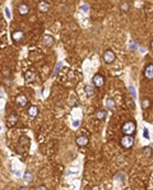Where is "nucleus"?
<instances>
[{"label":"nucleus","mask_w":153,"mask_h":190,"mask_svg":"<svg viewBox=\"0 0 153 190\" xmlns=\"http://www.w3.org/2000/svg\"><path fill=\"white\" fill-rule=\"evenodd\" d=\"M122 133L124 135H133L136 130V125L134 121H126V123L122 124Z\"/></svg>","instance_id":"f257e3e1"},{"label":"nucleus","mask_w":153,"mask_h":190,"mask_svg":"<svg viewBox=\"0 0 153 190\" xmlns=\"http://www.w3.org/2000/svg\"><path fill=\"white\" fill-rule=\"evenodd\" d=\"M120 144H121L122 148H132L133 144H134V138L132 135H124L120 140Z\"/></svg>","instance_id":"f03ea898"},{"label":"nucleus","mask_w":153,"mask_h":190,"mask_svg":"<svg viewBox=\"0 0 153 190\" xmlns=\"http://www.w3.org/2000/svg\"><path fill=\"white\" fill-rule=\"evenodd\" d=\"M102 57H103V61H105L106 64H111V63H114L115 59H116V56H115L112 50H106L103 52Z\"/></svg>","instance_id":"7ed1b4c3"},{"label":"nucleus","mask_w":153,"mask_h":190,"mask_svg":"<svg viewBox=\"0 0 153 190\" xmlns=\"http://www.w3.org/2000/svg\"><path fill=\"white\" fill-rule=\"evenodd\" d=\"M92 83H93L94 87L101 88L105 84V78H103L101 74H96V75H93V78H92Z\"/></svg>","instance_id":"20e7f679"},{"label":"nucleus","mask_w":153,"mask_h":190,"mask_svg":"<svg viewBox=\"0 0 153 190\" xmlns=\"http://www.w3.org/2000/svg\"><path fill=\"white\" fill-rule=\"evenodd\" d=\"M17 123H18V115L15 114V112H12V114L8 115V117H7V125L9 126V128L14 126Z\"/></svg>","instance_id":"39448f33"},{"label":"nucleus","mask_w":153,"mask_h":190,"mask_svg":"<svg viewBox=\"0 0 153 190\" xmlns=\"http://www.w3.org/2000/svg\"><path fill=\"white\" fill-rule=\"evenodd\" d=\"M144 77H146L148 81H153V63L146 65L144 68Z\"/></svg>","instance_id":"423d86ee"},{"label":"nucleus","mask_w":153,"mask_h":190,"mask_svg":"<svg viewBox=\"0 0 153 190\" xmlns=\"http://www.w3.org/2000/svg\"><path fill=\"white\" fill-rule=\"evenodd\" d=\"M19 147H22L21 152H24V151L28 149V147H29V139L27 138L26 135H22L21 137V139H19Z\"/></svg>","instance_id":"0eeeda50"},{"label":"nucleus","mask_w":153,"mask_h":190,"mask_svg":"<svg viewBox=\"0 0 153 190\" xmlns=\"http://www.w3.org/2000/svg\"><path fill=\"white\" fill-rule=\"evenodd\" d=\"M27 102H28V98H27L24 95H19V96L15 97V103H17V106H19V107L26 106Z\"/></svg>","instance_id":"6e6552de"},{"label":"nucleus","mask_w":153,"mask_h":190,"mask_svg":"<svg viewBox=\"0 0 153 190\" xmlns=\"http://www.w3.org/2000/svg\"><path fill=\"white\" fill-rule=\"evenodd\" d=\"M54 43H55V38L51 35H45L43 36V45L47 46V47H53Z\"/></svg>","instance_id":"1a4fd4ad"},{"label":"nucleus","mask_w":153,"mask_h":190,"mask_svg":"<svg viewBox=\"0 0 153 190\" xmlns=\"http://www.w3.org/2000/svg\"><path fill=\"white\" fill-rule=\"evenodd\" d=\"M88 137L87 135H79L78 138L75 139V143L76 145H79V147H86L87 144H88Z\"/></svg>","instance_id":"9d476101"},{"label":"nucleus","mask_w":153,"mask_h":190,"mask_svg":"<svg viewBox=\"0 0 153 190\" xmlns=\"http://www.w3.org/2000/svg\"><path fill=\"white\" fill-rule=\"evenodd\" d=\"M37 8H38V10H40L41 13H46L49 9H50V5H49L47 1H45V0H41V1L38 3Z\"/></svg>","instance_id":"9b49d317"},{"label":"nucleus","mask_w":153,"mask_h":190,"mask_svg":"<svg viewBox=\"0 0 153 190\" xmlns=\"http://www.w3.org/2000/svg\"><path fill=\"white\" fill-rule=\"evenodd\" d=\"M23 37H24V33L22 31H13L12 38L14 42H21V41L23 40Z\"/></svg>","instance_id":"f8f14e48"},{"label":"nucleus","mask_w":153,"mask_h":190,"mask_svg":"<svg viewBox=\"0 0 153 190\" xmlns=\"http://www.w3.org/2000/svg\"><path fill=\"white\" fill-rule=\"evenodd\" d=\"M35 79H36V74H35L33 71L28 70V71H26V73H24V81H26L27 83H32Z\"/></svg>","instance_id":"ddd939ff"},{"label":"nucleus","mask_w":153,"mask_h":190,"mask_svg":"<svg viewBox=\"0 0 153 190\" xmlns=\"http://www.w3.org/2000/svg\"><path fill=\"white\" fill-rule=\"evenodd\" d=\"M18 13L21 15H27L29 13V7L27 4H19L18 5Z\"/></svg>","instance_id":"4468645a"},{"label":"nucleus","mask_w":153,"mask_h":190,"mask_svg":"<svg viewBox=\"0 0 153 190\" xmlns=\"http://www.w3.org/2000/svg\"><path fill=\"white\" fill-rule=\"evenodd\" d=\"M27 112H28V115H29L31 117H36L37 114H38V107L36 106V105H32V106L28 107Z\"/></svg>","instance_id":"2eb2a0df"},{"label":"nucleus","mask_w":153,"mask_h":190,"mask_svg":"<svg viewBox=\"0 0 153 190\" xmlns=\"http://www.w3.org/2000/svg\"><path fill=\"white\" fill-rule=\"evenodd\" d=\"M151 105H152V102H151V100H149V98H143V100H142V102H140V106H142V109H143V110L149 109V107H151Z\"/></svg>","instance_id":"dca6fc26"},{"label":"nucleus","mask_w":153,"mask_h":190,"mask_svg":"<svg viewBox=\"0 0 153 190\" xmlns=\"http://www.w3.org/2000/svg\"><path fill=\"white\" fill-rule=\"evenodd\" d=\"M129 9H130V4L128 1H122L121 4H120V10H121L122 13L129 12Z\"/></svg>","instance_id":"f3484780"},{"label":"nucleus","mask_w":153,"mask_h":190,"mask_svg":"<svg viewBox=\"0 0 153 190\" xmlns=\"http://www.w3.org/2000/svg\"><path fill=\"white\" fill-rule=\"evenodd\" d=\"M84 91H86L87 96H92L94 93V86L93 84H87V86L84 87Z\"/></svg>","instance_id":"a211bd4d"},{"label":"nucleus","mask_w":153,"mask_h":190,"mask_svg":"<svg viewBox=\"0 0 153 190\" xmlns=\"http://www.w3.org/2000/svg\"><path fill=\"white\" fill-rule=\"evenodd\" d=\"M23 179H24V181H26V183H32V181H33V173L29 172V171H27L26 173H24Z\"/></svg>","instance_id":"6ab92c4d"},{"label":"nucleus","mask_w":153,"mask_h":190,"mask_svg":"<svg viewBox=\"0 0 153 190\" xmlns=\"http://www.w3.org/2000/svg\"><path fill=\"white\" fill-rule=\"evenodd\" d=\"M105 117H106V111H105V110H98V111L96 112V119L103 120Z\"/></svg>","instance_id":"aec40b11"},{"label":"nucleus","mask_w":153,"mask_h":190,"mask_svg":"<svg viewBox=\"0 0 153 190\" xmlns=\"http://www.w3.org/2000/svg\"><path fill=\"white\" fill-rule=\"evenodd\" d=\"M105 103H106V106H107V109H110V110L115 109V101L112 98H107V100L105 101Z\"/></svg>","instance_id":"412c9836"},{"label":"nucleus","mask_w":153,"mask_h":190,"mask_svg":"<svg viewBox=\"0 0 153 190\" xmlns=\"http://www.w3.org/2000/svg\"><path fill=\"white\" fill-rule=\"evenodd\" d=\"M143 155L146 157H152L153 156V151L151 147H144L143 148Z\"/></svg>","instance_id":"4be33fe9"},{"label":"nucleus","mask_w":153,"mask_h":190,"mask_svg":"<svg viewBox=\"0 0 153 190\" xmlns=\"http://www.w3.org/2000/svg\"><path fill=\"white\" fill-rule=\"evenodd\" d=\"M61 67H63V63H57V64H56V67H55V69H54V73H53V75H54V77H56V74L60 71V69H61Z\"/></svg>","instance_id":"5701e85b"},{"label":"nucleus","mask_w":153,"mask_h":190,"mask_svg":"<svg viewBox=\"0 0 153 190\" xmlns=\"http://www.w3.org/2000/svg\"><path fill=\"white\" fill-rule=\"evenodd\" d=\"M129 92H130V95H132V97H133V98H135V97H136V93H135V91H134V88H133L132 86L129 87Z\"/></svg>","instance_id":"b1692460"},{"label":"nucleus","mask_w":153,"mask_h":190,"mask_svg":"<svg viewBox=\"0 0 153 190\" xmlns=\"http://www.w3.org/2000/svg\"><path fill=\"white\" fill-rule=\"evenodd\" d=\"M143 135H144V138H147V139L149 138V131L147 130V129H144V130H143Z\"/></svg>","instance_id":"393cba45"},{"label":"nucleus","mask_w":153,"mask_h":190,"mask_svg":"<svg viewBox=\"0 0 153 190\" xmlns=\"http://www.w3.org/2000/svg\"><path fill=\"white\" fill-rule=\"evenodd\" d=\"M122 176H124V173H119V175H116V176H115V179H116V180L119 179L120 181H122Z\"/></svg>","instance_id":"a878e982"},{"label":"nucleus","mask_w":153,"mask_h":190,"mask_svg":"<svg viewBox=\"0 0 153 190\" xmlns=\"http://www.w3.org/2000/svg\"><path fill=\"white\" fill-rule=\"evenodd\" d=\"M36 190H49L47 188H46L45 185H41V186H38V188L36 189Z\"/></svg>","instance_id":"bb28decb"},{"label":"nucleus","mask_w":153,"mask_h":190,"mask_svg":"<svg viewBox=\"0 0 153 190\" xmlns=\"http://www.w3.org/2000/svg\"><path fill=\"white\" fill-rule=\"evenodd\" d=\"M130 49H132V50H135V43L134 42H130Z\"/></svg>","instance_id":"cd10ccee"},{"label":"nucleus","mask_w":153,"mask_h":190,"mask_svg":"<svg viewBox=\"0 0 153 190\" xmlns=\"http://www.w3.org/2000/svg\"><path fill=\"white\" fill-rule=\"evenodd\" d=\"M5 12H7V17H8V18H10V12H9V9H8V8L5 9Z\"/></svg>","instance_id":"c85d7f7f"},{"label":"nucleus","mask_w":153,"mask_h":190,"mask_svg":"<svg viewBox=\"0 0 153 190\" xmlns=\"http://www.w3.org/2000/svg\"><path fill=\"white\" fill-rule=\"evenodd\" d=\"M18 190H28V188H26V186H21Z\"/></svg>","instance_id":"c756f323"},{"label":"nucleus","mask_w":153,"mask_h":190,"mask_svg":"<svg viewBox=\"0 0 153 190\" xmlns=\"http://www.w3.org/2000/svg\"><path fill=\"white\" fill-rule=\"evenodd\" d=\"M151 50H152V51H153V40H152V41H151Z\"/></svg>","instance_id":"7c9ffc66"},{"label":"nucleus","mask_w":153,"mask_h":190,"mask_svg":"<svg viewBox=\"0 0 153 190\" xmlns=\"http://www.w3.org/2000/svg\"><path fill=\"white\" fill-rule=\"evenodd\" d=\"M84 190H91V189H89V188H87V189H84Z\"/></svg>","instance_id":"2f4dec72"}]
</instances>
